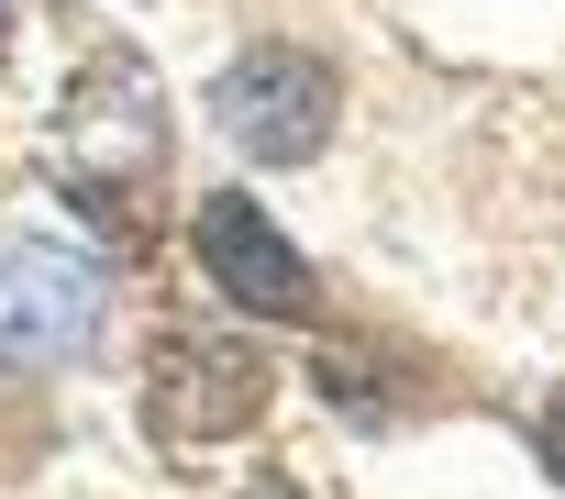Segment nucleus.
Segmentation results:
<instances>
[{
  "label": "nucleus",
  "instance_id": "nucleus-1",
  "mask_svg": "<svg viewBox=\"0 0 565 499\" xmlns=\"http://www.w3.org/2000/svg\"><path fill=\"white\" fill-rule=\"evenodd\" d=\"M211 112H222V134H233L255 167H311V156L333 145L344 78H333L322 56H300V45H255V56H233V67H222Z\"/></svg>",
  "mask_w": 565,
  "mask_h": 499
},
{
  "label": "nucleus",
  "instance_id": "nucleus-2",
  "mask_svg": "<svg viewBox=\"0 0 565 499\" xmlns=\"http://www.w3.org/2000/svg\"><path fill=\"white\" fill-rule=\"evenodd\" d=\"M189 244H200V267H211V289H222L233 311H255V322H311V311H322V300H311V267H300V244L277 233L244 189H211L200 222H189Z\"/></svg>",
  "mask_w": 565,
  "mask_h": 499
},
{
  "label": "nucleus",
  "instance_id": "nucleus-3",
  "mask_svg": "<svg viewBox=\"0 0 565 499\" xmlns=\"http://www.w3.org/2000/svg\"><path fill=\"white\" fill-rule=\"evenodd\" d=\"M255 411H266V355L255 344L178 333L156 355V400H145L156 444H233V433H255Z\"/></svg>",
  "mask_w": 565,
  "mask_h": 499
},
{
  "label": "nucleus",
  "instance_id": "nucleus-4",
  "mask_svg": "<svg viewBox=\"0 0 565 499\" xmlns=\"http://www.w3.org/2000/svg\"><path fill=\"white\" fill-rule=\"evenodd\" d=\"M100 322V278L67 244H0V355L12 367H56L78 355Z\"/></svg>",
  "mask_w": 565,
  "mask_h": 499
},
{
  "label": "nucleus",
  "instance_id": "nucleus-5",
  "mask_svg": "<svg viewBox=\"0 0 565 499\" xmlns=\"http://www.w3.org/2000/svg\"><path fill=\"white\" fill-rule=\"evenodd\" d=\"M532 444H543V466L565 477V400H543V433H532Z\"/></svg>",
  "mask_w": 565,
  "mask_h": 499
}]
</instances>
